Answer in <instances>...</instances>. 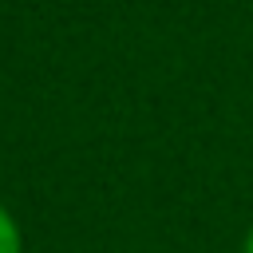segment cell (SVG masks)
<instances>
[{"label": "cell", "mask_w": 253, "mask_h": 253, "mask_svg": "<svg viewBox=\"0 0 253 253\" xmlns=\"http://www.w3.org/2000/svg\"><path fill=\"white\" fill-rule=\"evenodd\" d=\"M0 253H20V229L4 206H0Z\"/></svg>", "instance_id": "1"}, {"label": "cell", "mask_w": 253, "mask_h": 253, "mask_svg": "<svg viewBox=\"0 0 253 253\" xmlns=\"http://www.w3.org/2000/svg\"><path fill=\"white\" fill-rule=\"evenodd\" d=\"M245 253H253V229H249V237H245Z\"/></svg>", "instance_id": "2"}]
</instances>
